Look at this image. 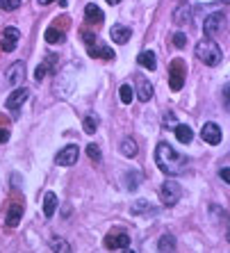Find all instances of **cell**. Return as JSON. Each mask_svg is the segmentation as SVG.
<instances>
[{"label": "cell", "instance_id": "1", "mask_svg": "<svg viewBox=\"0 0 230 253\" xmlns=\"http://www.w3.org/2000/svg\"><path fill=\"white\" fill-rule=\"evenodd\" d=\"M187 162L189 160L183 153H178L176 148L171 144H166V141L157 144V148H155V165L164 171L166 176H180V173H185Z\"/></svg>", "mask_w": 230, "mask_h": 253}, {"label": "cell", "instance_id": "2", "mask_svg": "<svg viewBox=\"0 0 230 253\" xmlns=\"http://www.w3.org/2000/svg\"><path fill=\"white\" fill-rule=\"evenodd\" d=\"M196 57L207 66H217L221 64L224 53H221V48H219V43L214 39H203V42L196 43Z\"/></svg>", "mask_w": 230, "mask_h": 253}, {"label": "cell", "instance_id": "3", "mask_svg": "<svg viewBox=\"0 0 230 253\" xmlns=\"http://www.w3.org/2000/svg\"><path fill=\"white\" fill-rule=\"evenodd\" d=\"M224 28H226V16L221 12L210 14V16L205 18V23H203V32H205L207 39H214V37H219L221 32H224Z\"/></svg>", "mask_w": 230, "mask_h": 253}, {"label": "cell", "instance_id": "4", "mask_svg": "<svg viewBox=\"0 0 230 253\" xmlns=\"http://www.w3.org/2000/svg\"><path fill=\"white\" fill-rule=\"evenodd\" d=\"M159 194H162L164 206L171 208V206H176L178 201H180V196H183V187H180L176 180H166V183L162 185V189H159Z\"/></svg>", "mask_w": 230, "mask_h": 253}, {"label": "cell", "instance_id": "5", "mask_svg": "<svg viewBox=\"0 0 230 253\" xmlns=\"http://www.w3.org/2000/svg\"><path fill=\"white\" fill-rule=\"evenodd\" d=\"M105 247L116 251V249H128L130 247V235L125 230H112V233H107L105 237Z\"/></svg>", "mask_w": 230, "mask_h": 253}, {"label": "cell", "instance_id": "6", "mask_svg": "<svg viewBox=\"0 0 230 253\" xmlns=\"http://www.w3.org/2000/svg\"><path fill=\"white\" fill-rule=\"evenodd\" d=\"M169 84H171L173 91H180L185 84V64L180 62V59H176L171 64V69H169Z\"/></svg>", "mask_w": 230, "mask_h": 253}, {"label": "cell", "instance_id": "7", "mask_svg": "<svg viewBox=\"0 0 230 253\" xmlns=\"http://www.w3.org/2000/svg\"><path fill=\"white\" fill-rule=\"evenodd\" d=\"M77 155H80V148H77V144H69V146H64L62 151L57 153V165L59 167H71L77 162Z\"/></svg>", "mask_w": 230, "mask_h": 253}, {"label": "cell", "instance_id": "8", "mask_svg": "<svg viewBox=\"0 0 230 253\" xmlns=\"http://www.w3.org/2000/svg\"><path fill=\"white\" fill-rule=\"evenodd\" d=\"M135 84H137L135 94H137V98L142 100V103H148V100L153 98V84L148 83V78L137 76V78H135Z\"/></svg>", "mask_w": 230, "mask_h": 253}, {"label": "cell", "instance_id": "9", "mask_svg": "<svg viewBox=\"0 0 230 253\" xmlns=\"http://www.w3.org/2000/svg\"><path fill=\"white\" fill-rule=\"evenodd\" d=\"M28 89H16V91H12V94L7 96V100H5V107L9 110V112H16V110H21V105H23L25 100H28Z\"/></svg>", "mask_w": 230, "mask_h": 253}, {"label": "cell", "instance_id": "10", "mask_svg": "<svg viewBox=\"0 0 230 253\" xmlns=\"http://www.w3.org/2000/svg\"><path fill=\"white\" fill-rule=\"evenodd\" d=\"M201 137L203 141H207V144H212V146H217V144H221V137H224V132H221V128H219L217 124H205L201 130Z\"/></svg>", "mask_w": 230, "mask_h": 253}, {"label": "cell", "instance_id": "11", "mask_svg": "<svg viewBox=\"0 0 230 253\" xmlns=\"http://www.w3.org/2000/svg\"><path fill=\"white\" fill-rule=\"evenodd\" d=\"M25 78V64L23 62H14L9 69H7V83L12 84V87H18V84L23 83Z\"/></svg>", "mask_w": 230, "mask_h": 253}, {"label": "cell", "instance_id": "12", "mask_svg": "<svg viewBox=\"0 0 230 253\" xmlns=\"http://www.w3.org/2000/svg\"><path fill=\"white\" fill-rule=\"evenodd\" d=\"M18 39H21V32H18L16 28H5V32H2V50L5 53H12L14 48L18 46Z\"/></svg>", "mask_w": 230, "mask_h": 253}, {"label": "cell", "instance_id": "13", "mask_svg": "<svg viewBox=\"0 0 230 253\" xmlns=\"http://www.w3.org/2000/svg\"><path fill=\"white\" fill-rule=\"evenodd\" d=\"M89 55H91V57H101V59H114L116 57L112 48L105 46V43H98V42L89 43Z\"/></svg>", "mask_w": 230, "mask_h": 253}, {"label": "cell", "instance_id": "14", "mask_svg": "<svg viewBox=\"0 0 230 253\" xmlns=\"http://www.w3.org/2000/svg\"><path fill=\"white\" fill-rule=\"evenodd\" d=\"M21 217H23V206L14 201L12 206H9V210H7V226H9V228H16Z\"/></svg>", "mask_w": 230, "mask_h": 253}, {"label": "cell", "instance_id": "15", "mask_svg": "<svg viewBox=\"0 0 230 253\" xmlns=\"http://www.w3.org/2000/svg\"><path fill=\"white\" fill-rule=\"evenodd\" d=\"M192 21V7L187 5V2H183V5L176 7V12H173V23L176 25H185Z\"/></svg>", "mask_w": 230, "mask_h": 253}, {"label": "cell", "instance_id": "16", "mask_svg": "<svg viewBox=\"0 0 230 253\" xmlns=\"http://www.w3.org/2000/svg\"><path fill=\"white\" fill-rule=\"evenodd\" d=\"M84 18H87L89 23H96V25H98V23H103V18H105V16H103L101 7L94 5V2H89V5L84 7Z\"/></svg>", "mask_w": 230, "mask_h": 253}, {"label": "cell", "instance_id": "17", "mask_svg": "<svg viewBox=\"0 0 230 253\" xmlns=\"http://www.w3.org/2000/svg\"><path fill=\"white\" fill-rule=\"evenodd\" d=\"M110 37H112L114 43H125L130 39V28H125V25H112Z\"/></svg>", "mask_w": 230, "mask_h": 253}, {"label": "cell", "instance_id": "18", "mask_svg": "<svg viewBox=\"0 0 230 253\" xmlns=\"http://www.w3.org/2000/svg\"><path fill=\"white\" fill-rule=\"evenodd\" d=\"M137 62H139L144 69H148V71H155V69H157V62H155V53H153V50H144V53H139Z\"/></svg>", "mask_w": 230, "mask_h": 253}, {"label": "cell", "instance_id": "19", "mask_svg": "<svg viewBox=\"0 0 230 253\" xmlns=\"http://www.w3.org/2000/svg\"><path fill=\"white\" fill-rule=\"evenodd\" d=\"M55 210H57V194H55V192H48V194L43 196V214H46V217H53Z\"/></svg>", "mask_w": 230, "mask_h": 253}, {"label": "cell", "instance_id": "20", "mask_svg": "<svg viewBox=\"0 0 230 253\" xmlns=\"http://www.w3.org/2000/svg\"><path fill=\"white\" fill-rule=\"evenodd\" d=\"M43 39H46L48 43H64L66 35H64V30H57V28H48L46 32H43Z\"/></svg>", "mask_w": 230, "mask_h": 253}, {"label": "cell", "instance_id": "21", "mask_svg": "<svg viewBox=\"0 0 230 253\" xmlns=\"http://www.w3.org/2000/svg\"><path fill=\"white\" fill-rule=\"evenodd\" d=\"M53 69H55V57H53V55H48V57L43 59V64H39V66H37V71H35L37 83L46 78V71H53Z\"/></svg>", "mask_w": 230, "mask_h": 253}, {"label": "cell", "instance_id": "22", "mask_svg": "<svg viewBox=\"0 0 230 253\" xmlns=\"http://www.w3.org/2000/svg\"><path fill=\"white\" fill-rule=\"evenodd\" d=\"M173 132H176V137H178V141H180V144H189V141L194 139V132H192V128H189V126L176 124Z\"/></svg>", "mask_w": 230, "mask_h": 253}, {"label": "cell", "instance_id": "23", "mask_svg": "<svg viewBox=\"0 0 230 253\" xmlns=\"http://www.w3.org/2000/svg\"><path fill=\"white\" fill-rule=\"evenodd\" d=\"M121 153L125 158H135L137 155V141L135 139H123L121 141Z\"/></svg>", "mask_w": 230, "mask_h": 253}, {"label": "cell", "instance_id": "24", "mask_svg": "<svg viewBox=\"0 0 230 253\" xmlns=\"http://www.w3.org/2000/svg\"><path fill=\"white\" fill-rule=\"evenodd\" d=\"M82 128H84V132H87V135H94L96 130H98V117H96V114H89V117L84 119Z\"/></svg>", "mask_w": 230, "mask_h": 253}, {"label": "cell", "instance_id": "25", "mask_svg": "<svg viewBox=\"0 0 230 253\" xmlns=\"http://www.w3.org/2000/svg\"><path fill=\"white\" fill-rule=\"evenodd\" d=\"M118 94H121V103L130 105V103H132V98H135V89L130 87V84H121V89H118Z\"/></svg>", "mask_w": 230, "mask_h": 253}, {"label": "cell", "instance_id": "26", "mask_svg": "<svg viewBox=\"0 0 230 253\" xmlns=\"http://www.w3.org/2000/svg\"><path fill=\"white\" fill-rule=\"evenodd\" d=\"M130 212H132V214H148V212H157V210H153L146 201H137L135 206L130 208Z\"/></svg>", "mask_w": 230, "mask_h": 253}, {"label": "cell", "instance_id": "27", "mask_svg": "<svg viewBox=\"0 0 230 253\" xmlns=\"http://www.w3.org/2000/svg\"><path fill=\"white\" fill-rule=\"evenodd\" d=\"M157 249H159V251H173V249H176V242H173L171 235H162V237H159Z\"/></svg>", "mask_w": 230, "mask_h": 253}, {"label": "cell", "instance_id": "28", "mask_svg": "<svg viewBox=\"0 0 230 253\" xmlns=\"http://www.w3.org/2000/svg\"><path fill=\"white\" fill-rule=\"evenodd\" d=\"M21 7V0H0V9H5V12H14Z\"/></svg>", "mask_w": 230, "mask_h": 253}, {"label": "cell", "instance_id": "29", "mask_svg": "<svg viewBox=\"0 0 230 253\" xmlns=\"http://www.w3.org/2000/svg\"><path fill=\"white\" fill-rule=\"evenodd\" d=\"M87 155L91 160H96V162H101V148L96 146V144H89L87 146Z\"/></svg>", "mask_w": 230, "mask_h": 253}, {"label": "cell", "instance_id": "30", "mask_svg": "<svg viewBox=\"0 0 230 253\" xmlns=\"http://www.w3.org/2000/svg\"><path fill=\"white\" fill-rule=\"evenodd\" d=\"M50 247H53V251H71V247H69L66 242H62L59 237H55V240L50 242Z\"/></svg>", "mask_w": 230, "mask_h": 253}, {"label": "cell", "instance_id": "31", "mask_svg": "<svg viewBox=\"0 0 230 253\" xmlns=\"http://www.w3.org/2000/svg\"><path fill=\"white\" fill-rule=\"evenodd\" d=\"M173 46H176V48H185V46H187V37H185L183 32H176V35H173Z\"/></svg>", "mask_w": 230, "mask_h": 253}, {"label": "cell", "instance_id": "32", "mask_svg": "<svg viewBox=\"0 0 230 253\" xmlns=\"http://www.w3.org/2000/svg\"><path fill=\"white\" fill-rule=\"evenodd\" d=\"M125 180H128V185H125V187H128L130 192L139 187V185H137V180H139V173H128V178H125Z\"/></svg>", "mask_w": 230, "mask_h": 253}, {"label": "cell", "instance_id": "33", "mask_svg": "<svg viewBox=\"0 0 230 253\" xmlns=\"http://www.w3.org/2000/svg\"><path fill=\"white\" fill-rule=\"evenodd\" d=\"M164 126H169V128H176V117H173V112L164 114Z\"/></svg>", "mask_w": 230, "mask_h": 253}, {"label": "cell", "instance_id": "34", "mask_svg": "<svg viewBox=\"0 0 230 253\" xmlns=\"http://www.w3.org/2000/svg\"><path fill=\"white\" fill-rule=\"evenodd\" d=\"M50 2H57L59 7H66V5H69L66 0H39V5H50Z\"/></svg>", "mask_w": 230, "mask_h": 253}, {"label": "cell", "instance_id": "35", "mask_svg": "<svg viewBox=\"0 0 230 253\" xmlns=\"http://www.w3.org/2000/svg\"><path fill=\"white\" fill-rule=\"evenodd\" d=\"M7 139H9V130H7V128H0V144H5Z\"/></svg>", "mask_w": 230, "mask_h": 253}, {"label": "cell", "instance_id": "36", "mask_svg": "<svg viewBox=\"0 0 230 253\" xmlns=\"http://www.w3.org/2000/svg\"><path fill=\"white\" fill-rule=\"evenodd\" d=\"M221 178H224L226 183H228V178H230V173H228V169H226V167H224V169H221Z\"/></svg>", "mask_w": 230, "mask_h": 253}, {"label": "cell", "instance_id": "37", "mask_svg": "<svg viewBox=\"0 0 230 253\" xmlns=\"http://www.w3.org/2000/svg\"><path fill=\"white\" fill-rule=\"evenodd\" d=\"M107 2H110V5H118V2H121V0H107Z\"/></svg>", "mask_w": 230, "mask_h": 253}]
</instances>
